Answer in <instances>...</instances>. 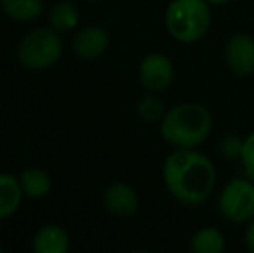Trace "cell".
Here are the masks:
<instances>
[{
  "label": "cell",
  "mask_w": 254,
  "mask_h": 253,
  "mask_svg": "<svg viewBox=\"0 0 254 253\" xmlns=\"http://www.w3.org/2000/svg\"><path fill=\"white\" fill-rule=\"evenodd\" d=\"M163 182L171 196L185 206H199L216 186V167L197 149H175L164 158Z\"/></svg>",
  "instance_id": "1"
},
{
  "label": "cell",
  "mask_w": 254,
  "mask_h": 253,
  "mask_svg": "<svg viewBox=\"0 0 254 253\" xmlns=\"http://www.w3.org/2000/svg\"><path fill=\"white\" fill-rule=\"evenodd\" d=\"M161 135L175 149H197L213 130V115L199 102H182L164 113Z\"/></svg>",
  "instance_id": "2"
},
{
  "label": "cell",
  "mask_w": 254,
  "mask_h": 253,
  "mask_svg": "<svg viewBox=\"0 0 254 253\" xmlns=\"http://www.w3.org/2000/svg\"><path fill=\"white\" fill-rule=\"evenodd\" d=\"M164 26L180 44H195L211 28V5L206 0H171L164 12Z\"/></svg>",
  "instance_id": "3"
},
{
  "label": "cell",
  "mask_w": 254,
  "mask_h": 253,
  "mask_svg": "<svg viewBox=\"0 0 254 253\" xmlns=\"http://www.w3.org/2000/svg\"><path fill=\"white\" fill-rule=\"evenodd\" d=\"M17 61L31 71L49 70L63 56V40L52 28H37L24 35L16 49Z\"/></svg>",
  "instance_id": "4"
},
{
  "label": "cell",
  "mask_w": 254,
  "mask_h": 253,
  "mask_svg": "<svg viewBox=\"0 0 254 253\" xmlns=\"http://www.w3.org/2000/svg\"><path fill=\"white\" fill-rule=\"evenodd\" d=\"M221 217L232 224H248L254 219V180L235 177L228 180L218 198Z\"/></svg>",
  "instance_id": "5"
},
{
  "label": "cell",
  "mask_w": 254,
  "mask_h": 253,
  "mask_svg": "<svg viewBox=\"0 0 254 253\" xmlns=\"http://www.w3.org/2000/svg\"><path fill=\"white\" fill-rule=\"evenodd\" d=\"M138 80L145 90L159 94L171 87L175 80V66L163 52H151L138 64Z\"/></svg>",
  "instance_id": "6"
},
{
  "label": "cell",
  "mask_w": 254,
  "mask_h": 253,
  "mask_svg": "<svg viewBox=\"0 0 254 253\" xmlns=\"http://www.w3.org/2000/svg\"><path fill=\"white\" fill-rule=\"evenodd\" d=\"M225 63L235 77L254 75V37L248 33H235L225 45Z\"/></svg>",
  "instance_id": "7"
},
{
  "label": "cell",
  "mask_w": 254,
  "mask_h": 253,
  "mask_svg": "<svg viewBox=\"0 0 254 253\" xmlns=\"http://www.w3.org/2000/svg\"><path fill=\"white\" fill-rule=\"evenodd\" d=\"M102 205L109 215L118 219H128L138 212L140 199L130 184L113 182L102 192Z\"/></svg>",
  "instance_id": "8"
},
{
  "label": "cell",
  "mask_w": 254,
  "mask_h": 253,
  "mask_svg": "<svg viewBox=\"0 0 254 253\" xmlns=\"http://www.w3.org/2000/svg\"><path fill=\"white\" fill-rule=\"evenodd\" d=\"M109 33L102 26L90 24V26L81 28V30H78L74 33L71 49H73L76 58L83 59V61H94V59L106 54V51L109 49Z\"/></svg>",
  "instance_id": "9"
},
{
  "label": "cell",
  "mask_w": 254,
  "mask_h": 253,
  "mask_svg": "<svg viewBox=\"0 0 254 253\" xmlns=\"http://www.w3.org/2000/svg\"><path fill=\"white\" fill-rule=\"evenodd\" d=\"M31 248L35 253H67L71 248L69 234L57 224H45L35 233Z\"/></svg>",
  "instance_id": "10"
},
{
  "label": "cell",
  "mask_w": 254,
  "mask_h": 253,
  "mask_svg": "<svg viewBox=\"0 0 254 253\" xmlns=\"http://www.w3.org/2000/svg\"><path fill=\"white\" fill-rule=\"evenodd\" d=\"M24 192L21 189L19 177L0 172V220L12 217L19 210Z\"/></svg>",
  "instance_id": "11"
},
{
  "label": "cell",
  "mask_w": 254,
  "mask_h": 253,
  "mask_svg": "<svg viewBox=\"0 0 254 253\" xmlns=\"http://www.w3.org/2000/svg\"><path fill=\"white\" fill-rule=\"evenodd\" d=\"M19 184L24 196L30 199H42L52 191V177L38 167H28L19 173Z\"/></svg>",
  "instance_id": "12"
},
{
  "label": "cell",
  "mask_w": 254,
  "mask_h": 253,
  "mask_svg": "<svg viewBox=\"0 0 254 253\" xmlns=\"http://www.w3.org/2000/svg\"><path fill=\"white\" fill-rule=\"evenodd\" d=\"M3 14L17 23H31L44 12V0H0Z\"/></svg>",
  "instance_id": "13"
},
{
  "label": "cell",
  "mask_w": 254,
  "mask_h": 253,
  "mask_svg": "<svg viewBox=\"0 0 254 253\" xmlns=\"http://www.w3.org/2000/svg\"><path fill=\"white\" fill-rule=\"evenodd\" d=\"M227 248L225 234L216 227H201L190 238V252L194 253H221Z\"/></svg>",
  "instance_id": "14"
},
{
  "label": "cell",
  "mask_w": 254,
  "mask_h": 253,
  "mask_svg": "<svg viewBox=\"0 0 254 253\" xmlns=\"http://www.w3.org/2000/svg\"><path fill=\"white\" fill-rule=\"evenodd\" d=\"M80 23V10L73 2H57L49 12V24L57 33L76 30Z\"/></svg>",
  "instance_id": "15"
},
{
  "label": "cell",
  "mask_w": 254,
  "mask_h": 253,
  "mask_svg": "<svg viewBox=\"0 0 254 253\" xmlns=\"http://www.w3.org/2000/svg\"><path fill=\"white\" fill-rule=\"evenodd\" d=\"M135 111H137L140 120H144V122H147V123H154V122H161V120H163L166 109H164V104L161 102V99H157L151 92V95H145V97H142L140 101L137 102Z\"/></svg>",
  "instance_id": "16"
},
{
  "label": "cell",
  "mask_w": 254,
  "mask_h": 253,
  "mask_svg": "<svg viewBox=\"0 0 254 253\" xmlns=\"http://www.w3.org/2000/svg\"><path fill=\"white\" fill-rule=\"evenodd\" d=\"M241 163L244 169V175L254 180V130L249 135H246L242 141L241 149Z\"/></svg>",
  "instance_id": "17"
},
{
  "label": "cell",
  "mask_w": 254,
  "mask_h": 253,
  "mask_svg": "<svg viewBox=\"0 0 254 253\" xmlns=\"http://www.w3.org/2000/svg\"><path fill=\"white\" fill-rule=\"evenodd\" d=\"M242 141H244V139H241L235 134H228V135H225V137H221L220 146H218L221 156H225V158H228V160L241 158Z\"/></svg>",
  "instance_id": "18"
},
{
  "label": "cell",
  "mask_w": 254,
  "mask_h": 253,
  "mask_svg": "<svg viewBox=\"0 0 254 253\" xmlns=\"http://www.w3.org/2000/svg\"><path fill=\"white\" fill-rule=\"evenodd\" d=\"M244 243H246V247H248V250L254 253V219L249 220L248 226H246V231H244Z\"/></svg>",
  "instance_id": "19"
},
{
  "label": "cell",
  "mask_w": 254,
  "mask_h": 253,
  "mask_svg": "<svg viewBox=\"0 0 254 253\" xmlns=\"http://www.w3.org/2000/svg\"><path fill=\"white\" fill-rule=\"evenodd\" d=\"M209 5H227L228 2H232V0H206Z\"/></svg>",
  "instance_id": "20"
},
{
  "label": "cell",
  "mask_w": 254,
  "mask_h": 253,
  "mask_svg": "<svg viewBox=\"0 0 254 253\" xmlns=\"http://www.w3.org/2000/svg\"><path fill=\"white\" fill-rule=\"evenodd\" d=\"M0 253H3V248L2 247H0Z\"/></svg>",
  "instance_id": "21"
}]
</instances>
